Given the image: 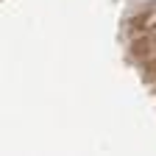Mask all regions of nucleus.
Here are the masks:
<instances>
[]
</instances>
